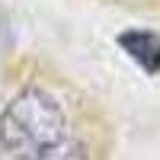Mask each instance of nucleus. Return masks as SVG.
I'll list each match as a JSON object with an SVG mask.
<instances>
[{
    "label": "nucleus",
    "mask_w": 160,
    "mask_h": 160,
    "mask_svg": "<svg viewBox=\"0 0 160 160\" xmlns=\"http://www.w3.org/2000/svg\"><path fill=\"white\" fill-rule=\"evenodd\" d=\"M112 128L83 90L42 64L7 74L0 160H106Z\"/></svg>",
    "instance_id": "nucleus-1"
},
{
    "label": "nucleus",
    "mask_w": 160,
    "mask_h": 160,
    "mask_svg": "<svg viewBox=\"0 0 160 160\" xmlns=\"http://www.w3.org/2000/svg\"><path fill=\"white\" fill-rule=\"evenodd\" d=\"M118 45H122L148 74H160V35L135 29V32H122L118 35Z\"/></svg>",
    "instance_id": "nucleus-2"
},
{
    "label": "nucleus",
    "mask_w": 160,
    "mask_h": 160,
    "mask_svg": "<svg viewBox=\"0 0 160 160\" xmlns=\"http://www.w3.org/2000/svg\"><path fill=\"white\" fill-rule=\"evenodd\" d=\"M106 3H118L125 10H135V13H154V16H160V0H106Z\"/></svg>",
    "instance_id": "nucleus-3"
}]
</instances>
